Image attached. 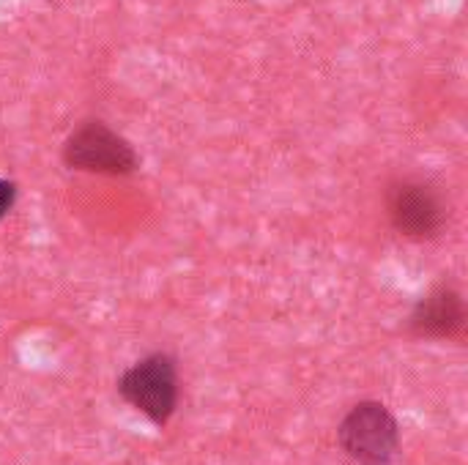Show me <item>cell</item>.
Here are the masks:
<instances>
[{"mask_svg":"<svg viewBox=\"0 0 468 465\" xmlns=\"http://www.w3.org/2000/svg\"><path fill=\"white\" fill-rule=\"evenodd\" d=\"M115 386L121 400L156 428H165L181 403L178 362L167 351H154L129 365Z\"/></svg>","mask_w":468,"mask_h":465,"instance_id":"1","label":"cell"},{"mask_svg":"<svg viewBox=\"0 0 468 465\" xmlns=\"http://www.w3.org/2000/svg\"><path fill=\"white\" fill-rule=\"evenodd\" d=\"M60 159L74 173L107 178H126L140 170V153L134 145L99 118H88L69 132Z\"/></svg>","mask_w":468,"mask_h":465,"instance_id":"2","label":"cell"},{"mask_svg":"<svg viewBox=\"0 0 468 465\" xmlns=\"http://www.w3.org/2000/svg\"><path fill=\"white\" fill-rule=\"evenodd\" d=\"M337 444L356 465H395L400 455V422L381 400H362L337 425Z\"/></svg>","mask_w":468,"mask_h":465,"instance_id":"3","label":"cell"},{"mask_svg":"<svg viewBox=\"0 0 468 465\" xmlns=\"http://www.w3.org/2000/svg\"><path fill=\"white\" fill-rule=\"evenodd\" d=\"M389 225L411 241L439 238L447 227V203L441 192L422 178H398L387 189Z\"/></svg>","mask_w":468,"mask_h":465,"instance_id":"4","label":"cell"},{"mask_svg":"<svg viewBox=\"0 0 468 465\" xmlns=\"http://www.w3.org/2000/svg\"><path fill=\"white\" fill-rule=\"evenodd\" d=\"M409 332L420 340H463L466 332V304L463 293L441 282L431 288L409 315Z\"/></svg>","mask_w":468,"mask_h":465,"instance_id":"5","label":"cell"},{"mask_svg":"<svg viewBox=\"0 0 468 465\" xmlns=\"http://www.w3.org/2000/svg\"><path fill=\"white\" fill-rule=\"evenodd\" d=\"M16 200H19V186H16V181H14V178H0V222L14 211Z\"/></svg>","mask_w":468,"mask_h":465,"instance_id":"6","label":"cell"}]
</instances>
